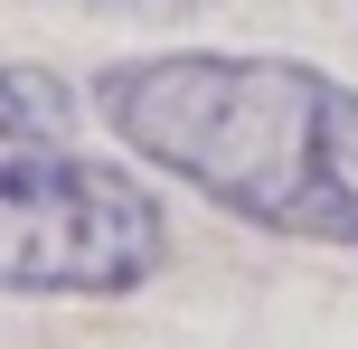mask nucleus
Segmentation results:
<instances>
[{
    "label": "nucleus",
    "mask_w": 358,
    "mask_h": 349,
    "mask_svg": "<svg viewBox=\"0 0 358 349\" xmlns=\"http://www.w3.org/2000/svg\"><path fill=\"white\" fill-rule=\"evenodd\" d=\"M94 113L132 161L189 180L208 208L302 245H358V85L302 57L161 48L113 57Z\"/></svg>",
    "instance_id": "nucleus-1"
},
{
    "label": "nucleus",
    "mask_w": 358,
    "mask_h": 349,
    "mask_svg": "<svg viewBox=\"0 0 358 349\" xmlns=\"http://www.w3.org/2000/svg\"><path fill=\"white\" fill-rule=\"evenodd\" d=\"M66 132H76V85L38 57H0V142L66 151Z\"/></svg>",
    "instance_id": "nucleus-3"
},
{
    "label": "nucleus",
    "mask_w": 358,
    "mask_h": 349,
    "mask_svg": "<svg viewBox=\"0 0 358 349\" xmlns=\"http://www.w3.org/2000/svg\"><path fill=\"white\" fill-rule=\"evenodd\" d=\"M170 264V218L132 170L85 151L0 161V293L19 302H113Z\"/></svg>",
    "instance_id": "nucleus-2"
},
{
    "label": "nucleus",
    "mask_w": 358,
    "mask_h": 349,
    "mask_svg": "<svg viewBox=\"0 0 358 349\" xmlns=\"http://www.w3.org/2000/svg\"><path fill=\"white\" fill-rule=\"evenodd\" d=\"M76 10H104V19H198L208 0H76Z\"/></svg>",
    "instance_id": "nucleus-4"
}]
</instances>
